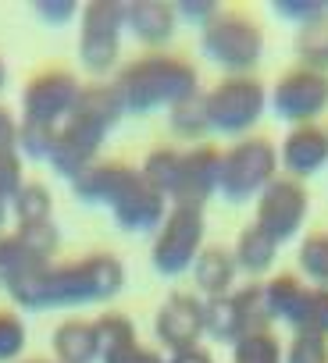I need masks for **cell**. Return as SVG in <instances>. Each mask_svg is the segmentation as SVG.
<instances>
[{
    "label": "cell",
    "mask_w": 328,
    "mask_h": 363,
    "mask_svg": "<svg viewBox=\"0 0 328 363\" xmlns=\"http://www.w3.org/2000/svg\"><path fill=\"white\" fill-rule=\"evenodd\" d=\"M54 363H100V331L97 320H61L50 335Z\"/></svg>",
    "instance_id": "ac0fdd59"
},
{
    "label": "cell",
    "mask_w": 328,
    "mask_h": 363,
    "mask_svg": "<svg viewBox=\"0 0 328 363\" xmlns=\"http://www.w3.org/2000/svg\"><path fill=\"white\" fill-rule=\"evenodd\" d=\"M22 153L18 150H0V203H11L18 196L22 182Z\"/></svg>",
    "instance_id": "e575fe53"
},
{
    "label": "cell",
    "mask_w": 328,
    "mask_h": 363,
    "mask_svg": "<svg viewBox=\"0 0 328 363\" xmlns=\"http://www.w3.org/2000/svg\"><path fill=\"white\" fill-rule=\"evenodd\" d=\"M296 260H300V274H303L310 285L328 289V232H310V235H303Z\"/></svg>",
    "instance_id": "484cf974"
},
{
    "label": "cell",
    "mask_w": 328,
    "mask_h": 363,
    "mask_svg": "<svg viewBox=\"0 0 328 363\" xmlns=\"http://www.w3.org/2000/svg\"><path fill=\"white\" fill-rule=\"evenodd\" d=\"M33 8H36V15H40L47 26H68L75 15H82L75 0H36Z\"/></svg>",
    "instance_id": "8d00e7d4"
},
{
    "label": "cell",
    "mask_w": 328,
    "mask_h": 363,
    "mask_svg": "<svg viewBox=\"0 0 328 363\" xmlns=\"http://www.w3.org/2000/svg\"><path fill=\"white\" fill-rule=\"evenodd\" d=\"M4 82H8V68H4V61H0V89H4Z\"/></svg>",
    "instance_id": "b9f144b4"
},
{
    "label": "cell",
    "mask_w": 328,
    "mask_h": 363,
    "mask_svg": "<svg viewBox=\"0 0 328 363\" xmlns=\"http://www.w3.org/2000/svg\"><path fill=\"white\" fill-rule=\"evenodd\" d=\"M175 8V18H182V22H190L193 29H207L225 8L218 4V0H179V4H172Z\"/></svg>",
    "instance_id": "d590c367"
},
{
    "label": "cell",
    "mask_w": 328,
    "mask_h": 363,
    "mask_svg": "<svg viewBox=\"0 0 328 363\" xmlns=\"http://www.w3.org/2000/svg\"><path fill=\"white\" fill-rule=\"evenodd\" d=\"M271 11L282 22H293L296 29L328 18V0H271Z\"/></svg>",
    "instance_id": "1f68e13d"
},
{
    "label": "cell",
    "mask_w": 328,
    "mask_h": 363,
    "mask_svg": "<svg viewBox=\"0 0 328 363\" xmlns=\"http://www.w3.org/2000/svg\"><path fill=\"white\" fill-rule=\"evenodd\" d=\"M207 96L211 132L246 139L268 111V89L257 75H225Z\"/></svg>",
    "instance_id": "9c48e42d"
},
{
    "label": "cell",
    "mask_w": 328,
    "mask_h": 363,
    "mask_svg": "<svg viewBox=\"0 0 328 363\" xmlns=\"http://www.w3.org/2000/svg\"><path fill=\"white\" fill-rule=\"evenodd\" d=\"M8 214H11V203H0V232H4V225H8Z\"/></svg>",
    "instance_id": "60d3db41"
},
{
    "label": "cell",
    "mask_w": 328,
    "mask_h": 363,
    "mask_svg": "<svg viewBox=\"0 0 328 363\" xmlns=\"http://www.w3.org/2000/svg\"><path fill=\"white\" fill-rule=\"evenodd\" d=\"M204 235H207L204 207H193V203L172 207L164 225L153 235V246H150L153 271L160 278H179V274L193 271L197 257L204 253Z\"/></svg>",
    "instance_id": "ba28073f"
},
{
    "label": "cell",
    "mask_w": 328,
    "mask_h": 363,
    "mask_svg": "<svg viewBox=\"0 0 328 363\" xmlns=\"http://www.w3.org/2000/svg\"><path fill=\"white\" fill-rule=\"evenodd\" d=\"M168 363H214V356H211L204 345H190V349L168 352Z\"/></svg>",
    "instance_id": "ab89813d"
},
{
    "label": "cell",
    "mask_w": 328,
    "mask_h": 363,
    "mask_svg": "<svg viewBox=\"0 0 328 363\" xmlns=\"http://www.w3.org/2000/svg\"><path fill=\"white\" fill-rule=\"evenodd\" d=\"M79 93H82V82L72 72H65V68H43L22 89V121L61 128L68 121V114L75 111Z\"/></svg>",
    "instance_id": "5bb4252c"
},
{
    "label": "cell",
    "mask_w": 328,
    "mask_h": 363,
    "mask_svg": "<svg viewBox=\"0 0 328 363\" xmlns=\"http://www.w3.org/2000/svg\"><path fill=\"white\" fill-rule=\"evenodd\" d=\"M54 139H58V128L22 121V125H18V146H15V150H18L26 160H47L50 150H54Z\"/></svg>",
    "instance_id": "d6a6232c"
},
{
    "label": "cell",
    "mask_w": 328,
    "mask_h": 363,
    "mask_svg": "<svg viewBox=\"0 0 328 363\" xmlns=\"http://www.w3.org/2000/svg\"><path fill=\"white\" fill-rule=\"evenodd\" d=\"M139 171L153 189L164 193V200H168L172 207H179V203L204 207L218 193L222 150L214 143H197L190 150L153 146Z\"/></svg>",
    "instance_id": "5b68a950"
},
{
    "label": "cell",
    "mask_w": 328,
    "mask_h": 363,
    "mask_svg": "<svg viewBox=\"0 0 328 363\" xmlns=\"http://www.w3.org/2000/svg\"><path fill=\"white\" fill-rule=\"evenodd\" d=\"M125 289V267L114 253H89L68 264H36L18 281L8 285L15 306L29 313L43 310H68V306H93L107 303Z\"/></svg>",
    "instance_id": "6da1fadb"
},
{
    "label": "cell",
    "mask_w": 328,
    "mask_h": 363,
    "mask_svg": "<svg viewBox=\"0 0 328 363\" xmlns=\"http://www.w3.org/2000/svg\"><path fill=\"white\" fill-rule=\"evenodd\" d=\"M268 104H271L275 118L285 121L289 128L317 125V118L328 111V75L296 65L285 75H278L275 89L268 93Z\"/></svg>",
    "instance_id": "4fadbf2b"
},
{
    "label": "cell",
    "mask_w": 328,
    "mask_h": 363,
    "mask_svg": "<svg viewBox=\"0 0 328 363\" xmlns=\"http://www.w3.org/2000/svg\"><path fill=\"white\" fill-rule=\"evenodd\" d=\"M153 335L164 349H190L200 345L207 335V317H204V299L193 292H172L153 313Z\"/></svg>",
    "instance_id": "9a60e30c"
},
{
    "label": "cell",
    "mask_w": 328,
    "mask_h": 363,
    "mask_svg": "<svg viewBox=\"0 0 328 363\" xmlns=\"http://www.w3.org/2000/svg\"><path fill=\"white\" fill-rule=\"evenodd\" d=\"M100 363H168V356H160L157 349H146V345L132 342L125 349H114V352L100 356Z\"/></svg>",
    "instance_id": "74e56055"
},
{
    "label": "cell",
    "mask_w": 328,
    "mask_h": 363,
    "mask_svg": "<svg viewBox=\"0 0 328 363\" xmlns=\"http://www.w3.org/2000/svg\"><path fill=\"white\" fill-rule=\"evenodd\" d=\"M278 167L303 182L314 178L317 171L328 167V128L324 125H296L285 132L282 146H278Z\"/></svg>",
    "instance_id": "2e32d148"
},
{
    "label": "cell",
    "mask_w": 328,
    "mask_h": 363,
    "mask_svg": "<svg viewBox=\"0 0 328 363\" xmlns=\"http://www.w3.org/2000/svg\"><path fill=\"white\" fill-rule=\"evenodd\" d=\"M310 285H303L296 274H275L268 285H264V303H268V313L271 320H282V324H293L303 296H307Z\"/></svg>",
    "instance_id": "7402d4cb"
},
{
    "label": "cell",
    "mask_w": 328,
    "mask_h": 363,
    "mask_svg": "<svg viewBox=\"0 0 328 363\" xmlns=\"http://www.w3.org/2000/svg\"><path fill=\"white\" fill-rule=\"evenodd\" d=\"M29 342L26 320L15 310H0V363H18Z\"/></svg>",
    "instance_id": "f546056e"
},
{
    "label": "cell",
    "mask_w": 328,
    "mask_h": 363,
    "mask_svg": "<svg viewBox=\"0 0 328 363\" xmlns=\"http://www.w3.org/2000/svg\"><path fill=\"white\" fill-rule=\"evenodd\" d=\"M50 211H54V196H50V189L43 186V182H26V186L18 189V196L11 200V214H15L18 228L54 221Z\"/></svg>",
    "instance_id": "603a6c76"
},
{
    "label": "cell",
    "mask_w": 328,
    "mask_h": 363,
    "mask_svg": "<svg viewBox=\"0 0 328 363\" xmlns=\"http://www.w3.org/2000/svg\"><path fill=\"white\" fill-rule=\"evenodd\" d=\"M168 125H172V132L179 135V139H186V143H204L207 135H211V118H207V96L204 93H193V96H186L182 104H175L172 111H168Z\"/></svg>",
    "instance_id": "44dd1931"
},
{
    "label": "cell",
    "mask_w": 328,
    "mask_h": 363,
    "mask_svg": "<svg viewBox=\"0 0 328 363\" xmlns=\"http://www.w3.org/2000/svg\"><path fill=\"white\" fill-rule=\"evenodd\" d=\"M36 264H43V260H36L22 242H18V235L11 232H0V289H8L11 281H18L26 271H33Z\"/></svg>",
    "instance_id": "83f0119b"
},
{
    "label": "cell",
    "mask_w": 328,
    "mask_h": 363,
    "mask_svg": "<svg viewBox=\"0 0 328 363\" xmlns=\"http://www.w3.org/2000/svg\"><path fill=\"white\" fill-rule=\"evenodd\" d=\"M72 186V196L86 207H107L114 225L129 235H157V228L168 218V200L160 189H153L139 167H129L121 160H97L86 167Z\"/></svg>",
    "instance_id": "7a4b0ae2"
},
{
    "label": "cell",
    "mask_w": 328,
    "mask_h": 363,
    "mask_svg": "<svg viewBox=\"0 0 328 363\" xmlns=\"http://www.w3.org/2000/svg\"><path fill=\"white\" fill-rule=\"evenodd\" d=\"M204 57L225 75H250L264 57V33L246 11H222L200 33Z\"/></svg>",
    "instance_id": "52a82bcc"
},
{
    "label": "cell",
    "mask_w": 328,
    "mask_h": 363,
    "mask_svg": "<svg viewBox=\"0 0 328 363\" xmlns=\"http://www.w3.org/2000/svg\"><path fill=\"white\" fill-rule=\"evenodd\" d=\"M175 8L164 0H132L125 4V33L143 47H168L175 40Z\"/></svg>",
    "instance_id": "e0dca14e"
},
{
    "label": "cell",
    "mask_w": 328,
    "mask_h": 363,
    "mask_svg": "<svg viewBox=\"0 0 328 363\" xmlns=\"http://www.w3.org/2000/svg\"><path fill=\"white\" fill-rule=\"evenodd\" d=\"M15 235H18V242L36 257V260H54V253H58V246H61V235H58V225L54 221H47V225H26V228H15Z\"/></svg>",
    "instance_id": "4dcf8cb0"
},
{
    "label": "cell",
    "mask_w": 328,
    "mask_h": 363,
    "mask_svg": "<svg viewBox=\"0 0 328 363\" xmlns=\"http://www.w3.org/2000/svg\"><path fill=\"white\" fill-rule=\"evenodd\" d=\"M15 146H18V121L0 104V150H15Z\"/></svg>",
    "instance_id": "f35d334b"
},
{
    "label": "cell",
    "mask_w": 328,
    "mask_h": 363,
    "mask_svg": "<svg viewBox=\"0 0 328 363\" xmlns=\"http://www.w3.org/2000/svg\"><path fill=\"white\" fill-rule=\"evenodd\" d=\"M307 214H310V193L303 182L289 178V174H278L271 186L257 196V218L253 225L275 242V246H285L293 242L303 225H307Z\"/></svg>",
    "instance_id": "7c38bea8"
},
{
    "label": "cell",
    "mask_w": 328,
    "mask_h": 363,
    "mask_svg": "<svg viewBox=\"0 0 328 363\" xmlns=\"http://www.w3.org/2000/svg\"><path fill=\"white\" fill-rule=\"evenodd\" d=\"M236 257L232 250L225 246H204V253L197 257L193 264V281L200 289V299H218V296H229L232 285H236Z\"/></svg>",
    "instance_id": "d6986e66"
},
{
    "label": "cell",
    "mask_w": 328,
    "mask_h": 363,
    "mask_svg": "<svg viewBox=\"0 0 328 363\" xmlns=\"http://www.w3.org/2000/svg\"><path fill=\"white\" fill-rule=\"evenodd\" d=\"M275 178H278V146L271 139L246 135V139H236L229 150H222L218 193L229 203L257 200Z\"/></svg>",
    "instance_id": "8992f818"
},
{
    "label": "cell",
    "mask_w": 328,
    "mask_h": 363,
    "mask_svg": "<svg viewBox=\"0 0 328 363\" xmlns=\"http://www.w3.org/2000/svg\"><path fill=\"white\" fill-rule=\"evenodd\" d=\"M282 363H328V338H321V335H293V342L285 345V359Z\"/></svg>",
    "instance_id": "836d02e7"
},
{
    "label": "cell",
    "mask_w": 328,
    "mask_h": 363,
    "mask_svg": "<svg viewBox=\"0 0 328 363\" xmlns=\"http://www.w3.org/2000/svg\"><path fill=\"white\" fill-rule=\"evenodd\" d=\"M232 257H236V267H239V271H246L250 278H257V274L271 271V264H275V257H278V246H275L257 225H246V228L239 232V239H236Z\"/></svg>",
    "instance_id": "ffe728a7"
},
{
    "label": "cell",
    "mask_w": 328,
    "mask_h": 363,
    "mask_svg": "<svg viewBox=\"0 0 328 363\" xmlns=\"http://www.w3.org/2000/svg\"><path fill=\"white\" fill-rule=\"evenodd\" d=\"M114 89L121 96L125 114H153L164 107H175L186 96L200 93V72L175 54H143L136 61H129L125 68H118L114 75Z\"/></svg>",
    "instance_id": "277c9868"
},
{
    "label": "cell",
    "mask_w": 328,
    "mask_h": 363,
    "mask_svg": "<svg viewBox=\"0 0 328 363\" xmlns=\"http://www.w3.org/2000/svg\"><path fill=\"white\" fill-rule=\"evenodd\" d=\"M282 359H285V345L278 342L275 331H257L232 345V363H282Z\"/></svg>",
    "instance_id": "4316f807"
},
{
    "label": "cell",
    "mask_w": 328,
    "mask_h": 363,
    "mask_svg": "<svg viewBox=\"0 0 328 363\" xmlns=\"http://www.w3.org/2000/svg\"><path fill=\"white\" fill-rule=\"evenodd\" d=\"M125 36V4L121 0H93L79 15V65L89 75H107L118 65Z\"/></svg>",
    "instance_id": "30bf717a"
},
{
    "label": "cell",
    "mask_w": 328,
    "mask_h": 363,
    "mask_svg": "<svg viewBox=\"0 0 328 363\" xmlns=\"http://www.w3.org/2000/svg\"><path fill=\"white\" fill-rule=\"evenodd\" d=\"M289 328H293V335H321V338H328V289L310 285Z\"/></svg>",
    "instance_id": "d4e9b609"
},
{
    "label": "cell",
    "mask_w": 328,
    "mask_h": 363,
    "mask_svg": "<svg viewBox=\"0 0 328 363\" xmlns=\"http://www.w3.org/2000/svg\"><path fill=\"white\" fill-rule=\"evenodd\" d=\"M293 50H296L300 68H310V72H324L328 75V18L296 29Z\"/></svg>",
    "instance_id": "cb8c5ba5"
},
{
    "label": "cell",
    "mask_w": 328,
    "mask_h": 363,
    "mask_svg": "<svg viewBox=\"0 0 328 363\" xmlns=\"http://www.w3.org/2000/svg\"><path fill=\"white\" fill-rule=\"evenodd\" d=\"M204 317H207V335L225 345H236L257 331H271L275 324L264 303V285H243L232 289L229 296L204 299Z\"/></svg>",
    "instance_id": "8fae6325"
},
{
    "label": "cell",
    "mask_w": 328,
    "mask_h": 363,
    "mask_svg": "<svg viewBox=\"0 0 328 363\" xmlns=\"http://www.w3.org/2000/svg\"><path fill=\"white\" fill-rule=\"evenodd\" d=\"M18 363H54V359H18Z\"/></svg>",
    "instance_id": "7bdbcfd3"
},
{
    "label": "cell",
    "mask_w": 328,
    "mask_h": 363,
    "mask_svg": "<svg viewBox=\"0 0 328 363\" xmlns=\"http://www.w3.org/2000/svg\"><path fill=\"white\" fill-rule=\"evenodd\" d=\"M93 320H97V331H100V356L139 342L136 338V324L125 313H104V317H93Z\"/></svg>",
    "instance_id": "f1b7e54d"
},
{
    "label": "cell",
    "mask_w": 328,
    "mask_h": 363,
    "mask_svg": "<svg viewBox=\"0 0 328 363\" xmlns=\"http://www.w3.org/2000/svg\"><path fill=\"white\" fill-rule=\"evenodd\" d=\"M125 118L121 96L114 89V82H89L79 93L75 111L68 114V121L58 128L54 150H50V167L75 182L86 167L97 164V153L104 146V139L114 132V125Z\"/></svg>",
    "instance_id": "3957f363"
}]
</instances>
